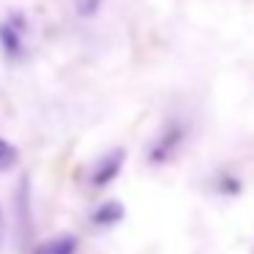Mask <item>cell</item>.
Listing matches in <instances>:
<instances>
[{"label": "cell", "mask_w": 254, "mask_h": 254, "mask_svg": "<svg viewBox=\"0 0 254 254\" xmlns=\"http://www.w3.org/2000/svg\"><path fill=\"white\" fill-rule=\"evenodd\" d=\"M186 137H189V126H186V123H183L181 118H170V121H167L164 126L156 131V137L150 139V145H148V161L153 167L172 161V159H175V153L183 148Z\"/></svg>", "instance_id": "6da1fadb"}, {"label": "cell", "mask_w": 254, "mask_h": 254, "mask_svg": "<svg viewBox=\"0 0 254 254\" xmlns=\"http://www.w3.org/2000/svg\"><path fill=\"white\" fill-rule=\"evenodd\" d=\"M25 30H28V22H25L22 14H8L3 22H0V47L6 52V58H22L25 52Z\"/></svg>", "instance_id": "7a4b0ae2"}, {"label": "cell", "mask_w": 254, "mask_h": 254, "mask_svg": "<svg viewBox=\"0 0 254 254\" xmlns=\"http://www.w3.org/2000/svg\"><path fill=\"white\" fill-rule=\"evenodd\" d=\"M123 161H126V150L123 148H112L107 156H101L96 161V167L90 170V186L93 189H104L121 175L123 170Z\"/></svg>", "instance_id": "3957f363"}, {"label": "cell", "mask_w": 254, "mask_h": 254, "mask_svg": "<svg viewBox=\"0 0 254 254\" xmlns=\"http://www.w3.org/2000/svg\"><path fill=\"white\" fill-rule=\"evenodd\" d=\"M123 216H126L123 202H118V199H107V202L99 205V208H93V213H90V224L93 227H115L118 221H123Z\"/></svg>", "instance_id": "277c9868"}, {"label": "cell", "mask_w": 254, "mask_h": 254, "mask_svg": "<svg viewBox=\"0 0 254 254\" xmlns=\"http://www.w3.org/2000/svg\"><path fill=\"white\" fill-rule=\"evenodd\" d=\"M79 249V238L71 235V232H63V235H55L50 241L39 243L33 249V254H77Z\"/></svg>", "instance_id": "5b68a950"}, {"label": "cell", "mask_w": 254, "mask_h": 254, "mask_svg": "<svg viewBox=\"0 0 254 254\" xmlns=\"http://www.w3.org/2000/svg\"><path fill=\"white\" fill-rule=\"evenodd\" d=\"M17 159H19V150L14 148V145L8 142V139L0 137V172L11 170V167L17 164Z\"/></svg>", "instance_id": "8992f818"}, {"label": "cell", "mask_w": 254, "mask_h": 254, "mask_svg": "<svg viewBox=\"0 0 254 254\" xmlns=\"http://www.w3.org/2000/svg\"><path fill=\"white\" fill-rule=\"evenodd\" d=\"M101 3H104V0H74V11H77L79 17H93V14H99Z\"/></svg>", "instance_id": "52a82bcc"}, {"label": "cell", "mask_w": 254, "mask_h": 254, "mask_svg": "<svg viewBox=\"0 0 254 254\" xmlns=\"http://www.w3.org/2000/svg\"><path fill=\"white\" fill-rule=\"evenodd\" d=\"M219 191L221 194H238V191H241V181H238V178H232V175H221Z\"/></svg>", "instance_id": "ba28073f"}, {"label": "cell", "mask_w": 254, "mask_h": 254, "mask_svg": "<svg viewBox=\"0 0 254 254\" xmlns=\"http://www.w3.org/2000/svg\"><path fill=\"white\" fill-rule=\"evenodd\" d=\"M0 238H3V208H0Z\"/></svg>", "instance_id": "9c48e42d"}]
</instances>
